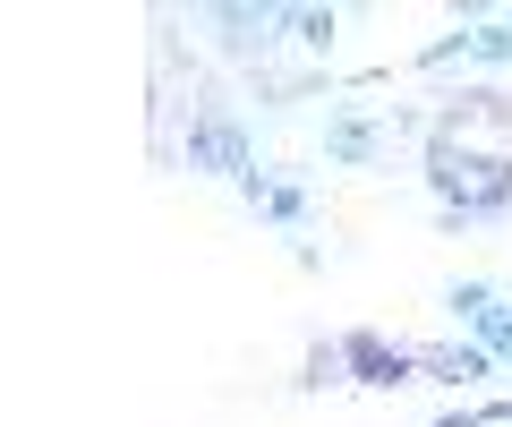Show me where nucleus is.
<instances>
[{"instance_id":"nucleus-4","label":"nucleus","mask_w":512,"mask_h":427,"mask_svg":"<svg viewBox=\"0 0 512 427\" xmlns=\"http://www.w3.org/2000/svg\"><path fill=\"white\" fill-rule=\"evenodd\" d=\"M342 359H350V385H410L419 376V351L384 334H342Z\"/></svg>"},{"instance_id":"nucleus-6","label":"nucleus","mask_w":512,"mask_h":427,"mask_svg":"<svg viewBox=\"0 0 512 427\" xmlns=\"http://www.w3.org/2000/svg\"><path fill=\"white\" fill-rule=\"evenodd\" d=\"M239 197H248V214H265L274 231H308V188H299V180L256 171V180H239Z\"/></svg>"},{"instance_id":"nucleus-7","label":"nucleus","mask_w":512,"mask_h":427,"mask_svg":"<svg viewBox=\"0 0 512 427\" xmlns=\"http://www.w3.org/2000/svg\"><path fill=\"white\" fill-rule=\"evenodd\" d=\"M325 154H333V163H350V171H367L384 154V129H376V120H359V112H342V120H325Z\"/></svg>"},{"instance_id":"nucleus-2","label":"nucleus","mask_w":512,"mask_h":427,"mask_svg":"<svg viewBox=\"0 0 512 427\" xmlns=\"http://www.w3.org/2000/svg\"><path fill=\"white\" fill-rule=\"evenodd\" d=\"M453 60H461V69H512V18H478V9H461L453 35L419 52V69H453Z\"/></svg>"},{"instance_id":"nucleus-11","label":"nucleus","mask_w":512,"mask_h":427,"mask_svg":"<svg viewBox=\"0 0 512 427\" xmlns=\"http://www.w3.org/2000/svg\"><path fill=\"white\" fill-rule=\"evenodd\" d=\"M427 427H512V402H470L453 419H427Z\"/></svg>"},{"instance_id":"nucleus-3","label":"nucleus","mask_w":512,"mask_h":427,"mask_svg":"<svg viewBox=\"0 0 512 427\" xmlns=\"http://www.w3.org/2000/svg\"><path fill=\"white\" fill-rule=\"evenodd\" d=\"M188 163L222 171V180L239 188V180H256V137L239 129L231 112H197V120H188Z\"/></svg>"},{"instance_id":"nucleus-9","label":"nucleus","mask_w":512,"mask_h":427,"mask_svg":"<svg viewBox=\"0 0 512 427\" xmlns=\"http://www.w3.org/2000/svg\"><path fill=\"white\" fill-rule=\"evenodd\" d=\"M214 26H222L231 52H265V43L282 35V9H214Z\"/></svg>"},{"instance_id":"nucleus-5","label":"nucleus","mask_w":512,"mask_h":427,"mask_svg":"<svg viewBox=\"0 0 512 427\" xmlns=\"http://www.w3.org/2000/svg\"><path fill=\"white\" fill-rule=\"evenodd\" d=\"M419 376H436V385H487L495 376V351L487 342H419Z\"/></svg>"},{"instance_id":"nucleus-12","label":"nucleus","mask_w":512,"mask_h":427,"mask_svg":"<svg viewBox=\"0 0 512 427\" xmlns=\"http://www.w3.org/2000/svg\"><path fill=\"white\" fill-rule=\"evenodd\" d=\"M478 342L495 351V368H512V299H504V308L487 316V334H478Z\"/></svg>"},{"instance_id":"nucleus-1","label":"nucleus","mask_w":512,"mask_h":427,"mask_svg":"<svg viewBox=\"0 0 512 427\" xmlns=\"http://www.w3.org/2000/svg\"><path fill=\"white\" fill-rule=\"evenodd\" d=\"M427 188H436L444 231H470L512 214V154L504 146H470L453 129H427Z\"/></svg>"},{"instance_id":"nucleus-8","label":"nucleus","mask_w":512,"mask_h":427,"mask_svg":"<svg viewBox=\"0 0 512 427\" xmlns=\"http://www.w3.org/2000/svg\"><path fill=\"white\" fill-rule=\"evenodd\" d=\"M495 308H504V291H495V282L487 274H470V282H453V291H444V316H453V325H461V334H487V316Z\"/></svg>"},{"instance_id":"nucleus-10","label":"nucleus","mask_w":512,"mask_h":427,"mask_svg":"<svg viewBox=\"0 0 512 427\" xmlns=\"http://www.w3.org/2000/svg\"><path fill=\"white\" fill-rule=\"evenodd\" d=\"M333 26H342L333 9H282V35H291V43H308V52H325V43H333Z\"/></svg>"}]
</instances>
